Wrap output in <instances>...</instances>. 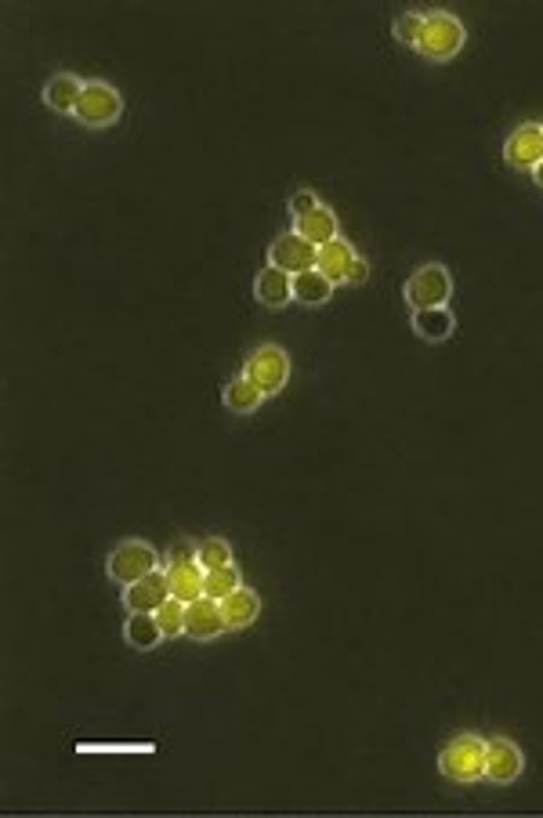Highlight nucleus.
<instances>
[{"instance_id":"obj_1","label":"nucleus","mask_w":543,"mask_h":818,"mask_svg":"<svg viewBox=\"0 0 543 818\" xmlns=\"http://www.w3.org/2000/svg\"><path fill=\"white\" fill-rule=\"evenodd\" d=\"M439 771L449 782H482L486 779V739L478 735H457L446 742V750L439 753Z\"/></svg>"},{"instance_id":"obj_2","label":"nucleus","mask_w":543,"mask_h":818,"mask_svg":"<svg viewBox=\"0 0 543 818\" xmlns=\"http://www.w3.org/2000/svg\"><path fill=\"white\" fill-rule=\"evenodd\" d=\"M464 40H467V29L457 15H449V11H428V15H424V33H420L417 51L428 58V62H449V58L464 48Z\"/></svg>"},{"instance_id":"obj_3","label":"nucleus","mask_w":543,"mask_h":818,"mask_svg":"<svg viewBox=\"0 0 543 818\" xmlns=\"http://www.w3.org/2000/svg\"><path fill=\"white\" fill-rule=\"evenodd\" d=\"M120 113H124L120 91H116L113 84H105V80H87L73 116H77L84 127H113L116 120H120Z\"/></svg>"},{"instance_id":"obj_4","label":"nucleus","mask_w":543,"mask_h":818,"mask_svg":"<svg viewBox=\"0 0 543 818\" xmlns=\"http://www.w3.org/2000/svg\"><path fill=\"white\" fill-rule=\"evenodd\" d=\"M243 377L258 384L265 391V399L268 395H279L283 384L290 381V355L279 344H261L258 352L247 359V366H243Z\"/></svg>"},{"instance_id":"obj_5","label":"nucleus","mask_w":543,"mask_h":818,"mask_svg":"<svg viewBox=\"0 0 543 818\" xmlns=\"http://www.w3.org/2000/svg\"><path fill=\"white\" fill-rule=\"evenodd\" d=\"M449 297H453V279L442 265H424L417 268L406 283V301H410L413 312H424V308H446Z\"/></svg>"},{"instance_id":"obj_6","label":"nucleus","mask_w":543,"mask_h":818,"mask_svg":"<svg viewBox=\"0 0 543 818\" xmlns=\"http://www.w3.org/2000/svg\"><path fill=\"white\" fill-rule=\"evenodd\" d=\"M156 569H160V554L145 540L116 543L113 554H109V576L120 583H138L142 576H149Z\"/></svg>"},{"instance_id":"obj_7","label":"nucleus","mask_w":543,"mask_h":818,"mask_svg":"<svg viewBox=\"0 0 543 818\" xmlns=\"http://www.w3.org/2000/svg\"><path fill=\"white\" fill-rule=\"evenodd\" d=\"M315 257H319V247H312L305 236L297 232H286L279 236L272 247H268V265L283 268L286 276H301L308 268H315Z\"/></svg>"},{"instance_id":"obj_8","label":"nucleus","mask_w":543,"mask_h":818,"mask_svg":"<svg viewBox=\"0 0 543 818\" xmlns=\"http://www.w3.org/2000/svg\"><path fill=\"white\" fill-rule=\"evenodd\" d=\"M171 580H167V569H156L149 576H142L138 583H127L124 587V605L127 612H156L163 601H171Z\"/></svg>"},{"instance_id":"obj_9","label":"nucleus","mask_w":543,"mask_h":818,"mask_svg":"<svg viewBox=\"0 0 543 818\" xmlns=\"http://www.w3.org/2000/svg\"><path fill=\"white\" fill-rule=\"evenodd\" d=\"M504 160L515 171H536V163L543 160V131L540 124H522L507 134L504 142Z\"/></svg>"},{"instance_id":"obj_10","label":"nucleus","mask_w":543,"mask_h":818,"mask_svg":"<svg viewBox=\"0 0 543 818\" xmlns=\"http://www.w3.org/2000/svg\"><path fill=\"white\" fill-rule=\"evenodd\" d=\"M225 616H221V601L214 598H196L185 605V634L192 641H210V638H221L225 634Z\"/></svg>"},{"instance_id":"obj_11","label":"nucleus","mask_w":543,"mask_h":818,"mask_svg":"<svg viewBox=\"0 0 543 818\" xmlns=\"http://www.w3.org/2000/svg\"><path fill=\"white\" fill-rule=\"evenodd\" d=\"M522 768H525V757L511 739L496 735V739L486 742V779L489 782H500V786H504V782H515L518 775H522Z\"/></svg>"},{"instance_id":"obj_12","label":"nucleus","mask_w":543,"mask_h":818,"mask_svg":"<svg viewBox=\"0 0 543 818\" xmlns=\"http://www.w3.org/2000/svg\"><path fill=\"white\" fill-rule=\"evenodd\" d=\"M355 265H359V254H355V247L348 243V239H330L326 247H319V257H315V268L323 272L326 279L334 286H344L352 283V272Z\"/></svg>"},{"instance_id":"obj_13","label":"nucleus","mask_w":543,"mask_h":818,"mask_svg":"<svg viewBox=\"0 0 543 818\" xmlns=\"http://www.w3.org/2000/svg\"><path fill=\"white\" fill-rule=\"evenodd\" d=\"M254 294L265 308H286L294 301V276H286L283 268L268 265L254 279Z\"/></svg>"},{"instance_id":"obj_14","label":"nucleus","mask_w":543,"mask_h":818,"mask_svg":"<svg viewBox=\"0 0 543 818\" xmlns=\"http://www.w3.org/2000/svg\"><path fill=\"white\" fill-rule=\"evenodd\" d=\"M87 80H77L73 73H55V77L44 84V102L55 109V113H77V102L84 95Z\"/></svg>"},{"instance_id":"obj_15","label":"nucleus","mask_w":543,"mask_h":818,"mask_svg":"<svg viewBox=\"0 0 543 818\" xmlns=\"http://www.w3.org/2000/svg\"><path fill=\"white\" fill-rule=\"evenodd\" d=\"M258 612H261V598L247 587H239L236 594H229V598L221 601V616H225V627L229 630L250 627V623L258 619Z\"/></svg>"},{"instance_id":"obj_16","label":"nucleus","mask_w":543,"mask_h":818,"mask_svg":"<svg viewBox=\"0 0 543 818\" xmlns=\"http://www.w3.org/2000/svg\"><path fill=\"white\" fill-rule=\"evenodd\" d=\"M203 576L207 572L200 569V562H181V565H167V580H171V594L178 601H196L203 598Z\"/></svg>"},{"instance_id":"obj_17","label":"nucleus","mask_w":543,"mask_h":818,"mask_svg":"<svg viewBox=\"0 0 543 818\" xmlns=\"http://www.w3.org/2000/svg\"><path fill=\"white\" fill-rule=\"evenodd\" d=\"M294 232L297 236H305L312 247H326L330 239H337V218L334 210H312V214H305V218H294Z\"/></svg>"},{"instance_id":"obj_18","label":"nucleus","mask_w":543,"mask_h":818,"mask_svg":"<svg viewBox=\"0 0 543 818\" xmlns=\"http://www.w3.org/2000/svg\"><path fill=\"white\" fill-rule=\"evenodd\" d=\"M334 297V283L319 272V268H308L301 276H294V301L297 305H308V308H319Z\"/></svg>"},{"instance_id":"obj_19","label":"nucleus","mask_w":543,"mask_h":818,"mask_svg":"<svg viewBox=\"0 0 543 818\" xmlns=\"http://www.w3.org/2000/svg\"><path fill=\"white\" fill-rule=\"evenodd\" d=\"M124 638H127V645L142 648V652L160 645L163 630H160V623H156V612H131V616H127V627H124Z\"/></svg>"},{"instance_id":"obj_20","label":"nucleus","mask_w":543,"mask_h":818,"mask_svg":"<svg viewBox=\"0 0 543 818\" xmlns=\"http://www.w3.org/2000/svg\"><path fill=\"white\" fill-rule=\"evenodd\" d=\"M453 326H457V319H453L449 308H424V312H413V330H417V337H424V341H431V344L446 341L449 333H453Z\"/></svg>"},{"instance_id":"obj_21","label":"nucleus","mask_w":543,"mask_h":818,"mask_svg":"<svg viewBox=\"0 0 543 818\" xmlns=\"http://www.w3.org/2000/svg\"><path fill=\"white\" fill-rule=\"evenodd\" d=\"M261 402H265V391L254 381H247L243 373H239L236 381L225 384V409H232V413H254Z\"/></svg>"},{"instance_id":"obj_22","label":"nucleus","mask_w":543,"mask_h":818,"mask_svg":"<svg viewBox=\"0 0 543 818\" xmlns=\"http://www.w3.org/2000/svg\"><path fill=\"white\" fill-rule=\"evenodd\" d=\"M239 587H243V576H239L236 565H221V569H210L207 576H203V594L214 601H225L229 594H236Z\"/></svg>"},{"instance_id":"obj_23","label":"nucleus","mask_w":543,"mask_h":818,"mask_svg":"<svg viewBox=\"0 0 543 818\" xmlns=\"http://www.w3.org/2000/svg\"><path fill=\"white\" fill-rule=\"evenodd\" d=\"M196 562H200L203 572L221 569V565H232V547L221 540V536H210V540L200 543V551H196Z\"/></svg>"},{"instance_id":"obj_24","label":"nucleus","mask_w":543,"mask_h":818,"mask_svg":"<svg viewBox=\"0 0 543 818\" xmlns=\"http://www.w3.org/2000/svg\"><path fill=\"white\" fill-rule=\"evenodd\" d=\"M156 623H160L163 638H167V641L178 638V634H185V601H178V598L163 601L160 609H156Z\"/></svg>"},{"instance_id":"obj_25","label":"nucleus","mask_w":543,"mask_h":818,"mask_svg":"<svg viewBox=\"0 0 543 818\" xmlns=\"http://www.w3.org/2000/svg\"><path fill=\"white\" fill-rule=\"evenodd\" d=\"M420 33H424V15L420 11H402L399 19H395V40L406 44V48H417Z\"/></svg>"},{"instance_id":"obj_26","label":"nucleus","mask_w":543,"mask_h":818,"mask_svg":"<svg viewBox=\"0 0 543 818\" xmlns=\"http://www.w3.org/2000/svg\"><path fill=\"white\" fill-rule=\"evenodd\" d=\"M323 203H319V196L315 192H308V189H301V192H294L290 196V214L294 218H305V214H312V210H319Z\"/></svg>"},{"instance_id":"obj_27","label":"nucleus","mask_w":543,"mask_h":818,"mask_svg":"<svg viewBox=\"0 0 543 818\" xmlns=\"http://www.w3.org/2000/svg\"><path fill=\"white\" fill-rule=\"evenodd\" d=\"M196 543L192 540H174V547L167 551V565H181V562H196Z\"/></svg>"},{"instance_id":"obj_28","label":"nucleus","mask_w":543,"mask_h":818,"mask_svg":"<svg viewBox=\"0 0 543 818\" xmlns=\"http://www.w3.org/2000/svg\"><path fill=\"white\" fill-rule=\"evenodd\" d=\"M366 276H370V265H366V261L359 257V265H355V272H352V286L366 283Z\"/></svg>"},{"instance_id":"obj_29","label":"nucleus","mask_w":543,"mask_h":818,"mask_svg":"<svg viewBox=\"0 0 543 818\" xmlns=\"http://www.w3.org/2000/svg\"><path fill=\"white\" fill-rule=\"evenodd\" d=\"M533 181H536V185H540V189H543V160L536 163V171H533Z\"/></svg>"},{"instance_id":"obj_30","label":"nucleus","mask_w":543,"mask_h":818,"mask_svg":"<svg viewBox=\"0 0 543 818\" xmlns=\"http://www.w3.org/2000/svg\"><path fill=\"white\" fill-rule=\"evenodd\" d=\"M540 131H543V124H540Z\"/></svg>"}]
</instances>
